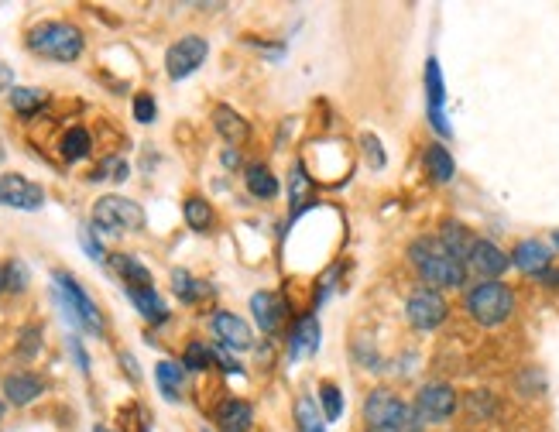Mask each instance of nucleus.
<instances>
[{"instance_id": "nucleus-25", "label": "nucleus", "mask_w": 559, "mask_h": 432, "mask_svg": "<svg viewBox=\"0 0 559 432\" xmlns=\"http://www.w3.org/2000/svg\"><path fill=\"white\" fill-rule=\"evenodd\" d=\"M114 271L124 278L127 288H151V271L138 258H127V254H114Z\"/></svg>"}, {"instance_id": "nucleus-47", "label": "nucleus", "mask_w": 559, "mask_h": 432, "mask_svg": "<svg viewBox=\"0 0 559 432\" xmlns=\"http://www.w3.org/2000/svg\"><path fill=\"white\" fill-rule=\"evenodd\" d=\"M203 432H210V429H203Z\"/></svg>"}, {"instance_id": "nucleus-44", "label": "nucleus", "mask_w": 559, "mask_h": 432, "mask_svg": "<svg viewBox=\"0 0 559 432\" xmlns=\"http://www.w3.org/2000/svg\"><path fill=\"white\" fill-rule=\"evenodd\" d=\"M553 244L559 247V230H556V234H553Z\"/></svg>"}, {"instance_id": "nucleus-33", "label": "nucleus", "mask_w": 559, "mask_h": 432, "mask_svg": "<svg viewBox=\"0 0 559 432\" xmlns=\"http://www.w3.org/2000/svg\"><path fill=\"white\" fill-rule=\"evenodd\" d=\"M103 179L124 182L127 179V162H121V158H107V162L97 168V175H93V182H103Z\"/></svg>"}, {"instance_id": "nucleus-34", "label": "nucleus", "mask_w": 559, "mask_h": 432, "mask_svg": "<svg viewBox=\"0 0 559 432\" xmlns=\"http://www.w3.org/2000/svg\"><path fill=\"white\" fill-rule=\"evenodd\" d=\"M155 96H148V93H138L134 96V120H138V124H151V120H155Z\"/></svg>"}, {"instance_id": "nucleus-32", "label": "nucleus", "mask_w": 559, "mask_h": 432, "mask_svg": "<svg viewBox=\"0 0 559 432\" xmlns=\"http://www.w3.org/2000/svg\"><path fill=\"white\" fill-rule=\"evenodd\" d=\"M210 364H213V350L199 340L189 343L186 354H182V367H186V371H210Z\"/></svg>"}, {"instance_id": "nucleus-43", "label": "nucleus", "mask_w": 559, "mask_h": 432, "mask_svg": "<svg viewBox=\"0 0 559 432\" xmlns=\"http://www.w3.org/2000/svg\"><path fill=\"white\" fill-rule=\"evenodd\" d=\"M542 278H546L549 285H556V282H559V271H546V275H542Z\"/></svg>"}, {"instance_id": "nucleus-27", "label": "nucleus", "mask_w": 559, "mask_h": 432, "mask_svg": "<svg viewBox=\"0 0 559 432\" xmlns=\"http://www.w3.org/2000/svg\"><path fill=\"white\" fill-rule=\"evenodd\" d=\"M295 422H299V432H326V419L309 395H299V402H295Z\"/></svg>"}, {"instance_id": "nucleus-28", "label": "nucleus", "mask_w": 559, "mask_h": 432, "mask_svg": "<svg viewBox=\"0 0 559 432\" xmlns=\"http://www.w3.org/2000/svg\"><path fill=\"white\" fill-rule=\"evenodd\" d=\"M182 216H186V223L193 230H210L213 227V206L206 203V199H199V196H189L186 203H182Z\"/></svg>"}, {"instance_id": "nucleus-3", "label": "nucleus", "mask_w": 559, "mask_h": 432, "mask_svg": "<svg viewBox=\"0 0 559 432\" xmlns=\"http://www.w3.org/2000/svg\"><path fill=\"white\" fill-rule=\"evenodd\" d=\"M467 312L477 326L494 330V326L508 323V316L515 312V292L505 282H477L467 292Z\"/></svg>"}, {"instance_id": "nucleus-21", "label": "nucleus", "mask_w": 559, "mask_h": 432, "mask_svg": "<svg viewBox=\"0 0 559 432\" xmlns=\"http://www.w3.org/2000/svg\"><path fill=\"white\" fill-rule=\"evenodd\" d=\"M127 295H131V302L138 306V312L148 323H165L169 319V306H165L155 288H127Z\"/></svg>"}, {"instance_id": "nucleus-6", "label": "nucleus", "mask_w": 559, "mask_h": 432, "mask_svg": "<svg viewBox=\"0 0 559 432\" xmlns=\"http://www.w3.org/2000/svg\"><path fill=\"white\" fill-rule=\"evenodd\" d=\"M55 295H59L62 309H66V316L73 319V323L79 326V330L100 336L103 333V316L97 309V302L90 299V295L83 292V285L76 282L69 271H55Z\"/></svg>"}, {"instance_id": "nucleus-7", "label": "nucleus", "mask_w": 559, "mask_h": 432, "mask_svg": "<svg viewBox=\"0 0 559 432\" xmlns=\"http://www.w3.org/2000/svg\"><path fill=\"white\" fill-rule=\"evenodd\" d=\"M405 316H409V323L415 330L429 333V330H439V326L446 323V316H450V302H446L443 292H436V288H415L409 295V302H405Z\"/></svg>"}, {"instance_id": "nucleus-11", "label": "nucleus", "mask_w": 559, "mask_h": 432, "mask_svg": "<svg viewBox=\"0 0 559 432\" xmlns=\"http://www.w3.org/2000/svg\"><path fill=\"white\" fill-rule=\"evenodd\" d=\"M511 268V254L501 251L494 240H474L467 254V271L481 275V282H501V275Z\"/></svg>"}, {"instance_id": "nucleus-45", "label": "nucleus", "mask_w": 559, "mask_h": 432, "mask_svg": "<svg viewBox=\"0 0 559 432\" xmlns=\"http://www.w3.org/2000/svg\"><path fill=\"white\" fill-rule=\"evenodd\" d=\"M97 432H110V429L107 426H97Z\"/></svg>"}, {"instance_id": "nucleus-29", "label": "nucleus", "mask_w": 559, "mask_h": 432, "mask_svg": "<svg viewBox=\"0 0 559 432\" xmlns=\"http://www.w3.org/2000/svg\"><path fill=\"white\" fill-rule=\"evenodd\" d=\"M172 288H175V295H179L182 302H196V299H203V295H206V285L196 282L189 271H172Z\"/></svg>"}, {"instance_id": "nucleus-18", "label": "nucleus", "mask_w": 559, "mask_h": 432, "mask_svg": "<svg viewBox=\"0 0 559 432\" xmlns=\"http://www.w3.org/2000/svg\"><path fill=\"white\" fill-rule=\"evenodd\" d=\"M217 426L220 432H247L254 426V412L251 405L241 402V398H227L217 408Z\"/></svg>"}, {"instance_id": "nucleus-46", "label": "nucleus", "mask_w": 559, "mask_h": 432, "mask_svg": "<svg viewBox=\"0 0 559 432\" xmlns=\"http://www.w3.org/2000/svg\"><path fill=\"white\" fill-rule=\"evenodd\" d=\"M0 419H4V402H0Z\"/></svg>"}, {"instance_id": "nucleus-17", "label": "nucleus", "mask_w": 559, "mask_h": 432, "mask_svg": "<svg viewBox=\"0 0 559 432\" xmlns=\"http://www.w3.org/2000/svg\"><path fill=\"white\" fill-rule=\"evenodd\" d=\"M251 312L258 319V326L265 333H275L285 323V302L275 292H254L251 295Z\"/></svg>"}, {"instance_id": "nucleus-8", "label": "nucleus", "mask_w": 559, "mask_h": 432, "mask_svg": "<svg viewBox=\"0 0 559 432\" xmlns=\"http://www.w3.org/2000/svg\"><path fill=\"white\" fill-rule=\"evenodd\" d=\"M206 55H210V42L199 35H182L169 52H165V72L169 79H186L203 66Z\"/></svg>"}, {"instance_id": "nucleus-26", "label": "nucleus", "mask_w": 559, "mask_h": 432, "mask_svg": "<svg viewBox=\"0 0 559 432\" xmlns=\"http://www.w3.org/2000/svg\"><path fill=\"white\" fill-rule=\"evenodd\" d=\"M93 151V138L86 127H69L66 138H62V158L66 162H79V158H86Z\"/></svg>"}, {"instance_id": "nucleus-37", "label": "nucleus", "mask_w": 559, "mask_h": 432, "mask_svg": "<svg viewBox=\"0 0 559 432\" xmlns=\"http://www.w3.org/2000/svg\"><path fill=\"white\" fill-rule=\"evenodd\" d=\"M210 350H213V360H217V364H220L227 374H237V371H241V364H237V360L230 357L227 347H220V343H217V347H210Z\"/></svg>"}, {"instance_id": "nucleus-15", "label": "nucleus", "mask_w": 559, "mask_h": 432, "mask_svg": "<svg viewBox=\"0 0 559 432\" xmlns=\"http://www.w3.org/2000/svg\"><path fill=\"white\" fill-rule=\"evenodd\" d=\"M319 343H323V330H319V323L313 316H302L299 323H295L292 336H289V360H302V357L316 354Z\"/></svg>"}, {"instance_id": "nucleus-35", "label": "nucleus", "mask_w": 559, "mask_h": 432, "mask_svg": "<svg viewBox=\"0 0 559 432\" xmlns=\"http://www.w3.org/2000/svg\"><path fill=\"white\" fill-rule=\"evenodd\" d=\"M7 282H11V292H21V288L28 285V271L21 261H11L7 264Z\"/></svg>"}, {"instance_id": "nucleus-20", "label": "nucleus", "mask_w": 559, "mask_h": 432, "mask_svg": "<svg viewBox=\"0 0 559 432\" xmlns=\"http://www.w3.org/2000/svg\"><path fill=\"white\" fill-rule=\"evenodd\" d=\"M474 240L477 237L470 234L463 223H457V220H446L443 230H439V244H443L446 251L453 254V258H460L463 264H467V254H470V247H474Z\"/></svg>"}, {"instance_id": "nucleus-24", "label": "nucleus", "mask_w": 559, "mask_h": 432, "mask_svg": "<svg viewBox=\"0 0 559 432\" xmlns=\"http://www.w3.org/2000/svg\"><path fill=\"white\" fill-rule=\"evenodd\" d=\"M426 172H429V179L439 182V186L453 179L457 162H453V155L443 148V144H429V148H426Z\"/></svg>"}, {"instance_id": "nucleus-41", "label": "nucleus", "mask_w": 559, "mask_h": 432, "mask_svg": "<svg viewBox=\"0 0 559 432\" xmlns=\"http://www.w3.org/2000/svg\"><path fill=\"white\" fill-rule=\"evenodd\" d=\"M237 162H241V155H237L234 148H227V151H223V165H227V168H234Z\"/></svg>"}, {"instance_id": "nucleus-2", "label": "nucleus", "mask_w": 559, "mask_h": 432, "mask_svg": "<svg viewBox=\"0 0 559 432\" xmlns=\"http://www.w3.org/2000/svg\"><path fill=\"white\" fill-rule=\"evenodd\" d=\"M28 48L38 59L49 62H76L86 48V38L69 21H42L28 31Z\"/></svg>"}, {"instance_id": "nucleus-30", "label": "nucleus", "mask_w": 559, "mask_h": 432, "mask_svg": "<svg viewBox=\"0 0 559 432\" xmlns=\"http://www.w3.org/2000/svg\"><path fill=\"white\" fill-rule=\"evenodd\" d=\"M42 103H45L42 90H31V86H14L11 90V107L18 110V114H35Z\"/></svg>"}, {"instance_id": "nucleus-12", "label": "nucleus", "mask_w": 559, "mask_h": 432, "mask_svg": "<svg viewBox=\"0 0 559 432\" xmlns=\"http://www.w3.org/2000/svg\"><path fill=\"white\" fill-rule=\"evenodd\" d=\"M213 333H217L220 347L234 350V354H244V350H251V347H254V333H251V326H247L241 316H234V312H227V309L213 312Z\"/></svg>"}, {"instance_id": "nucleus-5", "label": "nucleus", "mask_w": 559, "mask_h": 432, "mask_svg": "<svg viewBox=\"0 0 559 432\" xmlns=\"http://www.w3.org/2000/svg\"><path fill=\"white\" fill-rule=\"evenodd\" d=\"M90 220H93V227L103 230V234L124 237V234H134V230L145 227V210L127 196H100L97 203H93Z\"/></svg>"}, {"instance_id": "nucleus-16", "label": "nucleus", "mask_w": 559, "mask_h": 432, "mask_svg": "<svg viewBox=\"0 0 559 432\" xmlns=\"http://www.w3.org/2000/svg\"><path fill=\"white\" fill-rule=\"evenodd\" d=\"M42 391H45V381L38 374L18 371L11 378H4V398L11 405H31L35 398H42Z\"/></svg>"}, {"instance_id": "nucleus-31", "label": "nucleus", "mask_w": 559, "mask_h": 432, "mask_svg": "<svg viewBox=\"0 0 559 432\" xmlns=\"http://www.w3.org/2000/svg\"><path fill=\"white\" fill-rule=\"evenodd\" d=\"M319 405H323V419L326 422H337L340 419V415H343V395H340L337 384L326 381L323 388H319Z\"/></svg>"}, {"instance_id": "nucleus-19", "label": "nucleus", "mask_w": 559, "mask_h": 432, "mask_svg": "<svg viewBox=\"0 0 559 432\" xmlns=\"http://www.w3.org/2000/svg\"><path fill=\"white\" fill-rule=\"evenodd\" d=\"M213 124H217V134L223 141L230 144V148H237V144H244L247 141V134H251V127H247V120L237 114V110H230V107H220L213 110Z\"/></svg>"}, {"instance_id": "nucleus-22", "label": "nucleus", "mask_w": 559, "mask_h": 432, "mask_svg": "<svg viewBox=\"0 0 559 432\" xmlns=\"http://www.w3.org/2000/svg\"><path fill=\"white\" fill-rule=\"evenodd\" d=\"M155 381H158V391H162L169 402H179L182 381H186V367L172 364V360H162V364H155Z\"/></svg>"}, {"instance_id": "nucleus-40", "label": "nucleus", "mask_w": 559, "mask_h": 432, "mask_svg": "<svg viewBox=\"0 0 559 432\" xmlns=\"http://www.w3.org/2000/svg\"><path fill=\"white\" fill-rule=\"evenodd\" d=\"M121 360H124L127 374H131V381H138V378H141V371H138V360H134L131 354H121Z\"/></svg>"}, {"instance_id": "nucleus-13", "label": "nucleus", "mask_w": 559, "mask_h": 432, "mask_svg": "<svg viewBox=\"0 0 559 432\" xmlns=\"http://www.w3.org/2000/svg\"><path fill=\"white\" fill-rule=\"evenodd\" d=\"M553 251L542 240H518L515 251H511V268L525 271V275H546Z\"/></svg>"}, {"instance_id": "nucleus-39", "label": "nucleus", "mask_w": 559, "mask_h": 432, "mask_svg": "<svg viewBox=\"0 0 559 432\" xmlns=\"http://www.w3.org/2000/svg\"><path fill=\"white\" fill-rule=\"evenodd\" d=\"M83 247H86V254H90V258H97V261L103 258V247L90 237V230H83Z\"/></svg>"}, {"instance_id": "nucleus-1", "label": "nucleus", "mask_w": 559, "mask_h": 432, "mask_svg": "<svg viewBox=\"0 0 559 432\" xmlns=\"http://www.w3.org/2000/svg\"><path fill=\"white\" fill-rule=\"evenodd\" d=\"M409 261L422 275V282H426L429 288H436V292H443V288H460L463 282H467V264H463L460 258H453V254L439 244V237L415 240V244L409 247Z\"/></svg>"}, {"instance_id": "nucleus-36", "label": "nucleus", "mask_w": 559, "mask_h": 432, "mask_svg": "<svg viewBox=\"0 0 559 432\" xmlns=\"http://www.w3.org/2000/svg\"><path fill=\"white\" fill-rule=\"evenodd\" d=\"M361 144L367 148V162H371L374 168H381V165H385V155H381V141H378V138H371V134H364Z\"/></svg>"}, {"instance_id": "nucleus-23", "label": "nucleus", "mask_w": 559, "mask_h": 432, "mask_svg": "<svg viewBox=\"0 0 559 432\" xmlns=\"http://www.w3.org/2000/svg\"><path fill=\"white\" fill-rule=\"evenodd\" d=\"M244 182H247V192L258 196V199H275L278 196V179L268 165H247Z\"/></svg>"}, {"instance_id": "nucleus-10", "label": "nucleus", "mask_w": 559, "mask_h": 432, "mask_svg": "<svg viewBox=\"0 0 559 432\" xmlns=\"http://www.w3.org/2000/svg\"><path fill=\"white\" fill-rule=\"evenodd\" d=\"M457 412V391L443 381H429L415 395V415L419 422H446Z\"/></svg>"}, {"instance_id": "nucleus-42", "label": "nucleus", "mask_w": 559, "mask_h": 432, "mask_svg": "<svg viewBox=\"0 0 559 432\" xmlns=\"http://www.w3.org/2000/svg\"><path fill=\"white\" fill-rule=\"evenodd\" d=\"M4 288H11V282H7V264H0V292Z\"/></svg>"}, {"instance_id": "nucleus-38", "label": "nucleus", "mask_w": 559, "mask_h": 432, "mask_svg": "<svg viewBox=\"0 0 559 432\" xmlns=\"http://www.w3.org/2000/svg\"><path fill=\"white\" fill-rule=\"evenodd\" d=\"M69 350H73V357H76V364H79V371H90V360H86V354H83V343H79V340H73V343H69Z\"/></svg>"}, {"instance_id": "nucleus-9", "label": "nucleus", "mask_w": 559, "mask_h": 432, "mask_svg": "<svg viewBox=\"0 0 559 432\" xmlns=\"http://www.w3.org/2000/svg\"><path fill=\"white\" fill-rule=\"evenodd\" d=\"M0 206H7V210H25V213H35L45 206V189L38 186V182L25 179V175L18 172H4L0 175Z\"/></svg>"}, {"instance_id": "nucleus-14", "label": "nucleus", "mask_w": 559, "mask_h": 432, "mask_svg": "<svg viewBox=\"0 0 559 432\" xmlns=\"http://www.w3.org/2000/svg\"><path fill=\"white\" fill-rule=\"evenodd\" d=\"M426 103H429V124L436 127L439 134H450V124H446L443 103H446V86H443V72H439V62L429 59L426 62Z\"/></svg>"}, {"instance_id": "nucleus-4", "label": "nucleus", "mask_w": 559, "mask_h": 432, "mask_svg": "<svg viewBox=\"0 0 559 432\" xmlns=\"http://www.w3.org/2000/svg\"><path fill=\"white\" fill-rule=\"evenodd\" d=\"M364 419L371 432H419V419L412 415V408L385 388L364 398Z\"/></svg>"}]
</instances>
